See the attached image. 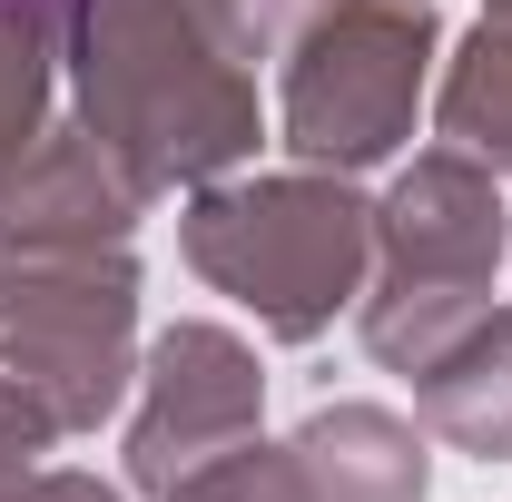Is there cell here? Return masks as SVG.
Masks as SVG:
<instances>
[{"instance_id":"cell-10","label":"cell","mask_w":512,"mask_h":502,"mask_svg":"<svg viewBox=\"0 0 512 502\" xmlns=\"http://www.w3.org/2000/svg\"><path fill=\"white\" fill-rule=\"evenodd\" d=\"M444 138H463L493 168H512V10L483 20V40L463 50V69H453V89H444Z\"/></svg>"},{"instance_id":"cell-5","label":"cell","mask_w":512,"mask_h":502,"mask_svg":"<svg viewBox=\"0 0 512 502\" xmlns=\"http://www.w3.org/2000/svg\"><path fill=\"white\" fill-rule=\"evenodd\" d=\"M0 345L10 375L40 394L50 424H99L119 404V345H128V266H99V247L20 256L0 266Z\"/></svg>"},{"instance_id":"cell-9","label":"cell","mask_w":512,"mask_h":502,"mask_svg":"<svg viewBox=\"0 0 512 502\" xmlns=\"http://www.w3.org/2000/svg\"><path fill=\"white\" fill-rule=\"evenodd\" d=\"M424 414H434L463 453H483V463L512 453V315H493V325L473 315L444 355L424 365Z\"/></svg>"},{"instance_id":"cell-8","label":"cell","mask_w":512,"mask_h":502,"mask_svg":"<svg viewBox=\"0 0 512 502\" xmlns=\"http://www.w3.org/2000/svg\"><path fill=\"white\" fill-rule=\"evenodd\" d=\"M286 453H296V473H306L316 502H424V443L394 414H375V404L316 414Z\"/></svg>"},{"instance_id":"cell-6","label":"cell","mask_w":512,"mask_h":502,"mask_svg":"<svg viewBox=\"0 0 512 502\" xmlns=\"http://www.w3.org/2000/svg\"><path fill=\"white\" fill-rule=\"evenodd\" d=\"M256 424V355L217 325H178L148 365V414L128 434V473L148 493H178L217 453H237Z\"/></svg>"},{"instance_id":"cell-13","label":"cell","mask_w":512,"mask_h":502,"mask_svg":"<svg viewBox=\"0 0 512 502\" xmlns=\"http://www.w3.org/2000/svg\"><path fill=\"white\" fill-rule=\"evenodd\" d=\"M493 10H512V0H493Z\"/></svg>"},{"instance_id":"cell-4","label":"cell","mask_w":512,"mask_h":502,"mask_svg":"<svg viewBox=\"0 0 512 502\" xmlns=\"http://www.w3.org/2000/svg\"><path fill=\"white\" fill-rule=\"evenodd\" d=\"M434 20L424 0H335L286 69V138L316 168H365L414 128Z\"/></svg>"},{"instance_id":"cell-11","label":"cell","mask_w":512,"mask_h":502,"mask_svg":"<svg viewBox=\"0 0 512 502\" xmlns=\"http://www.w3.org/2000/svg\"><path fill=\"white\" fill-rule=\"evenodd\" d=\"M168 502H316V493H306L296 453H256V443H237V453H217L207 473H188Z\"/></svg>"},{"instance_id":"cell-3","label":"cell","mask_w":512,"mask_h":502,"mask_svg":"<svg viewBox=\"0 0 512 502\" xmlns=\"http://www.w3.org/2000/svg\"><path fill=\"white\" fill-rule=\"evenodd\" d=\"M384 286L365 306V345L384 365H434L453 335L483 315V286H493V256H503V207H493V178H473L463 158H424L394 207H384Z\"/></svg>"},{"instance_id":"cell-2","label":"cell","mask_w":512,"mask_h":502,"mask_svg":"<svg viewBox=\"0 0 512 502\" xmlns=\"http://www.w3.org/2000/svg\"><path fill=\"white\" fill-rule=\"evenodd\" d=\"M375 247V217L325 178H256V188H217L188 217V256L207 286H227L237 306H256L266 335L306 345L335 325V306L355 296Z\"/></svg>"},{"instance_id":"cell-1","label":"cell","mask_w":512,"mask_h":502,"mask_svg":"<svg viewBox=\"0 0 512 502\" xmlns=\"http://www.w3.org/2000/svg\"><path fill=\"white\" fill-rule=\"evenodd\" d=\"M237 30L217 0H89L79 10V79L89 138L128 158L138 188L207 178L256 138V99L237 79Z\"/></svg>"},{"instance_id":"cell-12","label":"cell","mask_w":512,"mask_h":502,"mask_svg":"<svg viewBox=\"0 0 512 502\" xmlns=\"http://www.w3.org/2000/svg\"><path fill=\"white\" fill-rule=\"evenodd\" d=\"M0 502H109V493L79 483V473H20V463H0Z\"/></svg>"},{"instance_id":"cell-7","label":"cell","mask_w":512,"mask_h":502,"mask_svg":"<svg viewBox=\"0 0 512 502\" xmlns=\"http://www.w3.org/2000/svg\"><path fill=\"white\" fill-rule=\"evenodd\" d=\"M128 207H138V178L109 168L99 138H69V148H40L0 178V256H60V247H99L119 237Z\"/></svg>"}]
</instances>
